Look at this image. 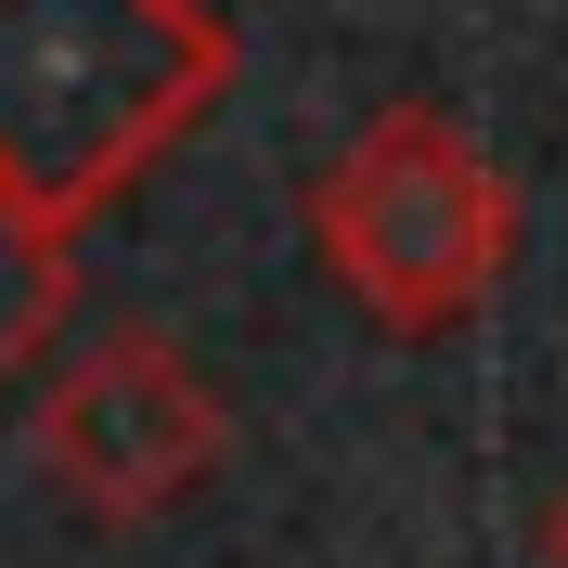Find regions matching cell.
I'll list each match as a JSON object with an SVG mask.
<instances>
[{"label":"cell","instance_id":"cell-2","mask_svg":"<svg viewBox=\"0 0 568 568\" xmlns=\"http://www.w3.org/2000/svg\"><path fill=\"white\" fill-rule=\"evenodd\" d=\"M517 246H530V194L504 181L491 142L465 130L453 104H426V91L375 104L311 169V258L336 272V297H349L375 336H400V349L465 336V323L504 297Z\"/></svg>","mask_w":568,"mask_h":568},{"label":"cell","instance_id":"cell-3","mask_svg":"<svg viewBox=\"0 0 568 568\" xmlns=\"http://www.w3.org/2000/svg\"><path fill=\"white\" fill-rule=\"evenodd\" d=\"M27 453L91 530H155L169 504H194L233 465V400L155 323H116V336L52 362V388L27 414Z\"/></svg>","mask_w":568,"mask_h":568},{"label":"cell","instance_id":"cell-5","mask_svg":"<svg viewBox=\"0 0 568 568\" xmlns=\"http://www.w3.org/2000/svg\"><path fill=\"white\" fill-rule=\"evenodd\" d=\"M542 568H568V491L542 504Z\"/></svg>","mask_w":568,"mask_h":568},{"label":"cell","instance_id":"cell-4","mask_svg":"<svg viewBox=\"0 0 568 568\" xmlns=\"http://www.w3.org/2000/svg\"><path fill=\"white\" fill-rule=\"evenodd\" d=\"M65 297H78V246H52L39 220H13V207H0V388H13L39 349H52Z\"/></svg>","mask_w":568,"mask_h":568},{"label":"cell","instance_id":"cell-1","mask_svg":"<svg viewBox=\"0 0 568 568\" xmlns=\"http://www.w3.org/2000/svg\"><path fill=\"white\" fill-rule=\"evenodd\" d=\"M207 0H0V207L78 246L233 91Z\"/></svg>","mask_w":568,"mask_h":568}]
</instances>
